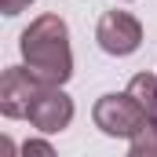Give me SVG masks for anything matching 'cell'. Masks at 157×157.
Instances as JSON below:
<instances>
[{
    "instance_id": "obj_2",
    "label": "cell",
    "mask_w": 157,
    "mask_h": 157,
    "mask_svg": "<svg viewBox=\"0 0 157 157\" xmlns=\"http://www.w3.org/2000/svg\"><path fill=\"white\" fill-rule=\"evenodd\" d=\"M146 110L139 106V99L132 95V91H110V95H102L99 102H95V110H91V121H95V128L102 132V135H110V139H132L143 124H146Z\"/></svg>"
},
{
    "instance_id": "obj_5",
    "label": "cell",
    "mask_w": 157,
    "mask_h": 157,
    "mask_svg": "<svg viewBox=\"0 0 157 157\" xmlns=\"http://www.w3.org/2000/svg\"><path fill=\"white\" fill-rule=\"evenodd\" d=\"M40 88H44V80L33 77L29 66H7L0 77V113L7 121H26L29 102Z\"/></svg>"
},
{
    "instance_id": "obj_3",
    "label": "cell",
    "mask_w": 157,
    "mask_h": 157,
    "mask_svg": "<svg viewBox=\"0 0 157 157\" xmlns=\"http://www.w3.org/2000/svg\"><path fill=\"white\" fill-rule=\"evenodd\" d=\"M95 40L106 55L124 59V55H135L139 44H143V22L132 15V11H106L95 26Z\"/></svg>"
},
{
    "instance_id": "obj_8",
    "label": "cell",
    "mask_w": 157,
    "mask_h": 157,
    "mask_svg": "<svg viewBox=\"0 0 157 157\" xmlns=\"http://www.w3.org/2000/svg\"><path fill=\"white\" fill-rule=\"evenodd\" d=\"M29 4H37V0H0V11H4L7 18H15V15H22Z\"/></svg>"
},
{
    "instance_id": "obj_1",
    "label": "cell",
    "mask_w": 157,
    "mask_h": 157,
    "mask_svg": "<svg viewBox=\"0 0 157 157\" xmlns=\"http://www.w3.org/2000/svg\"><path fill=\"white\" fill-rule=\"evenodd\" d=\"M22 62L33 70L44 84H66L73 77V48H70V26L62 15H37L22 37H18Z\"/></svg>"
},
{
    "instance_id": "obj_7",
    "label": "cell",
    "mask_w": 157,
    "mask_h": 157,
    "mask_svg": "<svg viewBox=\"0 0 157 157\" xmlns=\"http://www.w3.org/2000/svg\"><path fill=\"white\" fill-rule=\"evenodd\" d=\"M132 157H157V117H146V124L128 139Z\"/></svg>"
},
{
    "instance_id": "obj_6",
    "label": "cell",
    "mask_w": 157,
    "mask_h": 157,
    "mask_svg": "<svg viewBox=\"0 0 157 157\" xmlns=\"http://www.w3.org/2000/svg\"><path fill=\"white\" fill-rule=\"evenodd\" d=\"M128 91L139 99V106L150 117H157V77L154 73H135V77L128 80Z\"/></svg>"
},
{
    "instance_id": "obj_9",
    "label": "cell",
    "mask_w": 157,
    "mask_h": 157,
    "mask_svg": "<svg viewBox=\"0 0 157 157\" xmlns=\"http://www.w3.org/2000/svg\"><path fill=\"white\" fill-rule=\"evenodd\" d=\"M22 154H44V157H51L55 150H51V143H40V139H29V143L22 146Z\"/></svg>"
},
{
    "instance_id": "obj_4",
    "label": "cell",
    "mask_w": 157,
    "mask_h": 157,
    "mask_svg": "<svg viewBox=\"0 0 157 157\" xmlns=\"http://www.w3.org/2000/svg\"><path fill=\"white\" fill-rule=\"evenodd\" d=\"M73 99L62 91V84H44L37 95H33V102H29V113L26 121L44 132V135H55V132H62V128H70V121H73Z\"/></svg>"
}]
</instances>
